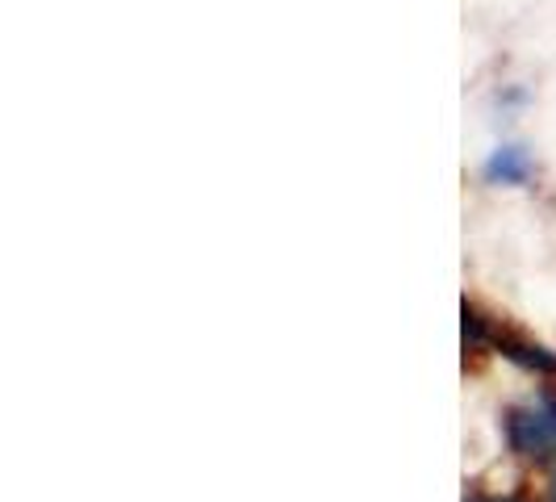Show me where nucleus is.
Returning a JSON list of instances; mask_svg holds the SVG:
<instances>
[{
	"mask_svg": "<svg viewBox=\"0 0 556 502\" xmlns=\"http://www.w3.org/2000/svg\"><path fill=\"white\" fill-rule=\"evenodd\" d=\"M506 444L510 452L540 461V456H553L556 452V393H540L523 406H510L506 418Z\"/></svg>",
	"mask_w": 556,
	"mask_h": 502,
	"instance_id": "obj_1",
	"label": "nucleus"
},
{
	"mask_svg": "<svg viewBox=\"0 0 556 502\" xmlns=\"http://www.w3.org/2000/svg\"><path fill=\"white\" fill-rule=\"evenodd\" d=\"M531 160L523 147H498L494 155H490V164H485V180L490 185H528L531 180Z\"/></svg>",
	"mask_w": 556,
	"mask_h": 502,
	"instance_id": "obj_2",
	"label": "nucleus"
},
{
	"mask_svg": "<svg viewBox=\"0 0 556 502\" xmlns=\"http://www.w3.org/2000/svg\"><path fill=\"white\" fill-rule=\"evenodd\" d=\"M473 502H510V499H473Z\"/></svg>",
	"mask_w": 556,
	"mask_h": 502,
	"instance_id": "obj_3",
	"label": "nucleus"
},
{
	"mask_svg": "<svg viewBox=\"0 0 556 502\" xmlns=\"http://www.w3.org/2000/svg\"><path fill=\"white\" fill-rule=\"evenodd\" d=\"M548 502H556V477H553V494H548Z\"/></svg>",
	"mask_w": 556,
	"mask_h": 502,
	"instance_id": "obj_4",
	"label": "nucleus"
}]
</instances>
